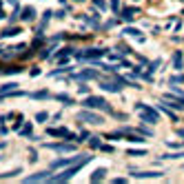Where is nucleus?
<instances>
[{"instance_id": "obj_1", "label": "nucleus", "mask_w": 184, "mask_h": 184, "mask_svg": "<svg viewBox=\"0 0 184 184\" xmlns=\"http://www.w3.org/2000/svg\"><path fill=\"white\" fill-rule=\"evenodd\" d=\"M89 160H91V155H80V160H78V162H73V164H71L69 169H64V171H62L60 175L51 177V182H67V180H71V177H73V175H75L78 171H80V169H82V166H84V164H87Z\"/></svg>"}, {"instance_id": "obj_2", "label": "nucleus", "mask_w": 184, "mask_h": 184, "mask_svg": "<svg viewBox=\"0 0 184 184\" xmlns=\"http://www.w3.org/2000/svg\"><path fill=\"white\" fill-rule=\"evenodd\" d=\"M135 113L144 122H157L160 120V113H157L155 109H151V107H146V104H135Z\"/></svg>"}, {"instance_id": "obj_3", "label": "nucleus", "mask_w": 184, "mask_h": 184, "mask_svg": "<svg viewBox=\"0 0 184 184\" xmlns=\"http://www.w3.org/2000/svg\"><path fill=\"white\" fill-rule=\"evenodd\" d=\"M82 104H84L87 109H102V111H111V104L104 100V98H95V95H89Z\"/></svg>"}, {"instance_id": "obj_4", "label": "nucleus", "mask_w": 184, "mask_h": 184, "mask_svg": "<svg viewBox=\"0 0 184 184\" xmlns=\"http://www.w3.org/2000/svg\"><path fill=\"white\" fill-rule=\"evenodd\" d=\"M107 54V49H100V47H91V49H84V51H78V60H93V58H98V56H104Z\"/></svg>"}, {"instance_id": "obj_5", "label": "nucleus", "mask_w": 184, "mask_h": 184, "mask_svg": "<svg viewBox=\"0 0 184 184\" xmlns=\"http://www.w3.org/2000/svg\"><path fill=\"white\" fill-rule=\"evenodd\" d=\"M78 118L84 120V122H89V124H100V122H102V118H100V115H95V113H91V111H82Z\"/></svg>"}, {"instance_id": "obj_6", "label": "nucleus", "mask_w": 184, "mask_h": 184, "mask_svg": "<svg viewBox=\"0 0 184 184\" xmlns=\"http://www.w3.org/2000/svg\"><path fill=\"white\" fill-rule=\"evenodd\" d=\"M42 180H51L49 171H42V173H36V175H29V177H24V182H42Z\"/></svg>"}, {"instance_id": "obj_7", "label": "nucleus", "mask_w": 184, "mask_h": 184, "mask_svg": "<svg viewBox=\"0 0 184 184\" xmlns=\"http://www.w3.org/2000/svg\"><path fill=\"white\" fill-rule=\"evenodd\" d=\"M47 149H51V151H60V153H64V151H73V144H47Z\"/></svg>"}, {"instance_id": "obj_8", "label": "nucleus", "mask_w": 184, "mask_h": 184, "mask_svg": "<svg viewBox=\"0 0 184 184\" xmlns=\"http://www.w3.org/2000/svg\"><path fill=\"white\" fill-rule=\"evenodd\" d=\"M20 18H22V20H33V18H36V9H33V7H24L22 13H20Z\"/></svg>"}, {"instance_id": "obj_9", "label": "nucleus", "mask_w": 184, "mask_h": 184, "mask_svg": "<svg viewBox=\"0 0 184 184\" xmlns=\"http://www.w3.org/2000/svg\"><path fill=\"white\" fill-rule=\"evenodd\" d=\"M91 78H98V73L95 71H82V73L73 75V80H91Z\"/></svg>"}, {"instance_id": "obj_10", "label": "nucleus", "mask_w": 184, "mask_h": 184, "mask_svg": "<svg viewBox=\"0 0 184 184\" xmlns=\"http://www.w3.org/2000/svg\"><path fill=\"white\" fill-rule=\"evenodd\" d=\"M135 13H138V9H135V7H126V9H122V18H124V20H131Z\"/></svg>"}, {"instance_id": "obj_11", "label": "nucleus", "mask_w": 184, "mask_h": 184, "mask_svg": "<svg viewBox=\"0 0 184 184\" xmlns=\"http://www.w3.org/2000/svg\"><path fill=\"white\" fill-rule=\"evenodd\" d=\"M173 69H182V51H175L173 54Z\"/></svg>"}, {"instance_id": "obj_12", "label": "nucleus", "mask_w": 184, "mask_h": 184, "mask_svg": "<svg viewBox=\"0 0 184 184\" xmlns=\"http://www.w3.org/2000/svg\"><path fill=\"white\" fill-rule=\"evenodd\" d=\"M47 133H49V135H62V138L67 140V135H69V131H67V129H49Z\"/></svg>"}, {"instance_id": "obj_13", "label": "nucleus", "mask_w": 184, "mask_h": 184, "mask_svg": "<svg viewBox=\"0 0 184 184\" xmlns=\"http://www.w3.org/2000/svg\"><path fill=\"white\" fill-rule=\"evenodd\" d=\"M104 169H98V171H93V175H91V182H100V180H104Z\"/></svg>"}, {"instance_id": "obj_14", "label": "nucleus", "mask_w": 184, "mask_h": 184, "mask_svg": "<svg viewBox=\"0 0 184 184\" xmlns=\"http://www.w3.org/2000/svg\"><path fill=\"white\" fill-rule=\"evenodd\" d=\"M133 177H160L162 173H138V171H131Z\"/></svg>"}, {"instance_id": "obj_15", "label": "nucleus", "mask_w": 184, "mask_h": 184, "mask_svg": "<svg viewBox=\"0 0 184 184\" xmlns=\"http://www.w3.org/2000/svg\"><path fill=\"white\" fill-rule=\"evenodd\" d=\"M20 33V29L18 27H9V29H5L3 31V38H9V36H18Z\"/></svg>"}, {"instance_id": "obj_16", "label": "nucleus", "mask_w": 184, "mask_h": 184, "mask_svg": "<svg viewBox=\"0 0 184 184\" xmlns=\"http://www.w3.org/2000/svg\"><path fill=\"white\" fill-rule=\"evenodd\" d=\"M124 33H129V36H135V38H138L140 42L144 40V36H142V33H138V29H133V27H129V29H124Z\"/></svg>"}, {"instance_id": "obj_17", "label": "nucleus", "mask_w": 184, "mask_h": 184, "mask_svg": "<svg viewBox=\"0 0 184 184\" xmlns=\"http://www.w3.org/2000/svg\"><path fill=\"white\" fill-rule=\"evenodd\" d=\"M93 7H95V9H100L102 13L107 11V3H104V0H93Z\"/></svg>"}, {"instance_id": "obj_18", "label": "nucleus", "mask_w": 184, "mask_h": 184, "mask_svg": "<svg viewBox=\"0 0 184 184\" xmlns=\"http://www.w3.org/2000/svg\"><path fill=\"white\" fill-rule=\"evenodd\" d=\"M33 133V129H31V124H24L22 129H20V135H31Z\"/></svg>"}, {"instance_id": "obj_19", "label": "nucleus", "mask_w": 184, "mask_h": 184, "mask_svg": "<svg viewBox=\"0 0 184 184\" xmlns=\"http://www.w3.org/2000/svg\"><path fill=\"white\" fill-rule=\"evenodd\" d=\"M31 98L33 100H42V98H49V93L47 91H36V93H31Z\"/></svg>"}, {"instance_id": "obj_20", "label": "nucleus", "mask_w": 184, "mask_h": 184, "mask_svg": "<svg viewBox=\"0 0 184 184\" xmlns=\"http://www.w3.org/2000/svg\"><path fill=\"white\" fill-rule=\"evenodd\" d=\"M56 98H58V100H60V102H64V104H73V100H71V98H69V95H64V93H58V95H56Z\"/></svg>"}, {"instance_id": "obj_21", "label": "nucleus", "mask_w": 184, "mask_h": 184, "mask_svg": "<svg viewBox=\"0 0 184 184\" xmlns=\"http://www.w3.org/2000/svg\"><path fill=\"white\" fill-rule=\"evenodd\" d=\"M22 71V67H7L5 69V73H20Z\"/></svg>"}, {"instance_id": "obj_22", "label": "nucleus", "mask_w": 184, "mask_h": 184, "mask_svg": "<svg viewBox=\"0 0 184 184\" xmlns=\"http://www.w3.org/2000/svg\"><path fill=\"white\" fill-rule=\"evenodd\" d=\"M47 118H49V113H44V111H40V113L36 115V120H38V122H47Z\"/></svg>"}, {"instance_id": "obj_23", "label": "nucleus", "mask_w": 184, "mask_h": 184, "mask_svg": "<svg viewBox=\"0 0 184 184\" xmlns=\"http://www.w3.org/2000/svg\"><path fill=\"white\" fill-rule=\"evenodd\" d=\"M89 144H91L93 149H98V146H102V144H100V140H98L95 135H91V140H89Z\"/></svg>"}, {"instance_id": "obj_24", "label": "nucleus", "mask_w": 184, "mask_h": 184, "mask_svg": "<svg viewBox=\"0 0 184 184\" xmlns=\"http://www.w3.org/2000/svg\"><path fill=\"white\" fill-rule=\"evenodd\" d=\"M177 82H184V75H171V84H177Z\"/></svg>"}, {"instance_id": "obj_25", "label": "nucleus", "mask_w": 184, "mask_h": 184, "mask_svg": "<svg viewBox=\"0 0 184 184\" xmlns=\"http://www.w3.org/2000/svg\"><path fill=\"white\" fill-rule=\"evenodd\" d=\"M11 89H16V84H5L0 91H3V93H7V91H11Z\"/></svg>"}, {"instance_id": "obj_26", "label": "nucleus", "mask_w": 184, "mask_h": 184, "mask_svg": "<svg viewBox=\"0 0 184 184\" xmlns=\"http://www.w3.org/2000/svg\"><path fill=\"white\" fill-rule=\"evenodd\" d=\"M111 7H113V11H118V0H111Z\"/></svg>"}, {"instance_id": "obj_27", "label": "nucleus", "mask_w": 184, "mask_h": 184, "mask_svg": "<svg viewBox=\"0 0 184 184\" xmlns=\"http://www.w3.org/2000/svg\"><path fill=\"white\" fill-rule=\"evenodd\" d=\"M0 18H5V13H3V11H0Z\"/></svg>"}, {"instance_id": "obj_28", "label": "nucleus", "mask_w": 184, "mask_h": 184, "mask_svg": "<svg viewBox=\"0 0 184 184\" xmlns=\"http://www.w3.org/2000/svg\"><path fill=\"white\" fill-rule=\"evenodd\" d=\"M180 135H184V131H180Z\"/></svg>"}, {"instance_id": "obj_29", "label": "nucleus", "mask_w": 184, "mask_h": 184, "mask_svg": "<svg viewBox=\"0 0 184 184\" xmlns=\"http://www.w3.org/2000/svg\"><path fill=\"white\" fill-rule=\"evenodd\" d=\"M75 3H82V0H75Z\"/></svg>"}, {"instance_id": "obj_30", "label": "nucleus", "mask_w": 184, "mask_h": 184, "mask_svg": "<svg viewBox=\"0 0 184 184\" xmlns=\"http://www.w3.org/2000/svg\"><path fill=\"white\" fill-rule=\"evenodd\" d=\"M182 13H184V11H182Z\"/></svg>"}]
</instances>
